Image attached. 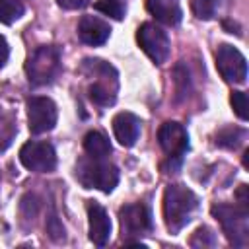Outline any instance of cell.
<instances>
[{
  "label": "cell",
  "mask_w": 249,
  "mask_h": 249,
  "mask_svg": "<svg viewBox=\"0 0 249 249\" xmlns=\"http://www.w3.org/2000/svg\"><path fill=\"white\" fill-rule=\"evenodd\" d=\"M47 231L51 233L53 239H60V237H64V228H62V224L58 222V218H56L54 214H51L49 220H47Z\"/></svg>",
  "instance_id": "obj_24"
},
{
  "label": "cell",
  "mask_w": 249,
  "mask_h": 249,
  "mask_svg": "<svg viewBox=\"0 0 249 249\" xmlns=\"http://www.w3.org/2000/svg\"><path fill=\"white\" fill-rule=\"evenodd\" d=\"M76 179L84 189H99L111 193L119 183V169L97 158H82L76 163Z\"/></svg>",
  "instance_id": "obj_3"
},
{
  "label": "cell",
  "mask_w": 249,
  "mask_h": 249,
  "mask_svg": "<svg viewBox=\"0 0 249 249\" xmlns=\"http://www.w3.org/2000/svg\"><path fill=\"white\" fill-rule=\"evenodd\" d=\"M230 103H231L235 115H237L241 121H247V117H249V101H247V93H245V91H231V95H230Z\"/></svg>",
  "instance_id": "obj_21"
},
{
  "label": "cell",
  "mask_w": 249,
  "mask_h": 249,
  "mask_svg": "<svg viewBox=\"0 0 249 249\" xmlns=\"http://www.w3.org/2000/svg\"><path fill=\"white\" fill-rule=\"evenodd\" d=\"M88 224H89V239L97 247H103L111 235V220L107 210L95 200L88 202Z\"/></svg>",
  "instance_id": "obj_12"
},
{
  "label": "cell",
  "mask_w": 249,
  "mask_h": 249,
  "mask_svg": "<svg viewBox=\"0 0 249 249\" xmlns=\"http://www.w3.org/2000/svg\"><path fill=\"white\" fill-rule=\"evenodd\" d=\"M19 161L29 171L49 173L56 167V152L49 142L29 140L19 150Z\"/></svg>",
  "instance_id": "obj_6"
},
{
  "label": "cell",
  "mask_w": 249,
  "mask_h": 249,
  "mask_svg": "<svg viewBox=\"0 0 249 249\" xmlns=\"http://www.w3.org/2000/svg\"><path fill=\"white\" fill-rule=\"evenodd\" d=\"M216 68L226 82L243 84L247 78V60L245 56L231 45L222 43L216 49Z\"/></svg>",
  "instance_id": "obj_9"
},
{
  "label": "cell",
  "mask_w": 249,
  "mask_h": 249,
  "mask_svg": "<svg viewBox=\"0 0 249 249\" xmlns=\"http://www.w3.org/2000/svg\"><path fill=\"white\" fill-rule=\"evenodd\" d=\"M111 35V27L97 16H84L78 23V37L91 47L103 45Z\"/></svg>",
  "instance_id": "obj_13"
},
{
  "label": "cell",
  "mask_w": 249,
  "mask_h": 249,
  "mask_svg": "<svg viewBox=\"0 0 249 249\" xmlns=\"http://www.w3.org/2000/svg\"><path fill=\"white\" fill-rule=\"evenodd\" d=\"M140 119L134 115V113H128V111H121L113 117V132H115V138L130 148L136 144L138 136H140Z\"/></svg>",
  "instance_id": "obj_14"
},
{
  "label": "cell",
  "mask_w": 249,
  "mask_h": 249,
  "mask_svg": "<svg viewBox=\"0 0 249 249\" xmlns=\"http://www.w3.org/2000/svg\"><path fill=\"white\" fill-rule=\"evenodd\" d=\"M198 206L196 195L185 185H169L163 191V220L171 233L181 231Z\"/></svg>",
  "instance_id": "obj_1"
},
{
  "label": "cell",
  "mask_w": 249,
  "mask_h": 249,
  "mask_svg": "<svg viewBox=\"0 0 249 249\" xmlns=\"http://www.w3.org/2000/svg\"><path fill=\"white\" fill-rule=\"evenodd\" d=\"M136 41L146 53V56L156 64L165 62V58L169 56V37L163 29L154 23H142L136 31Z\"/></svg>",
  "instance_id": "obj_7"
},
{
  "label": "cell",
  "mask_w": 249,
  "mask_h": 249,
  "mask_svg": "<svg viewBox=\"0 0 249 249\" xmlns=\"http://www.w3.org/2000/svg\"><path fill=\"white\" fill-rule=\"evenodd\" d=\"M146 10L165 25H177L183 16L179 0H146Z\"/></svg>",
  "instance_id": "obj_15"
},
{
  "label": "cell",
  "mask_w": 249,
  "mask_h": 249,
  "mask_svg": "<svg viewBox=\"0 0 249 249\" xmlns=\"http://www.w3.org/2000/svg\"><path fill=\"white\" fill-rule=\"evenodd\" d=\"M82 70L91 76L97 78L91 86H89V99L97 105H111L115 103L117 97V72L111 64H107L105 60L99 58H86L82 64Z\"/></svg>",
  "instance_id": "obj_2"
},
{
  "label": "cell",
  "mask_w": 249,
  "mask_h": 249,
  "mask_svg": "<svg viewBox=\"0 0 249 249\" xmlns=\"http://www.w3.org/2000/svg\"><path fill=\"white\" fill-rule=\"evenodd\" d=\"M235 198H237V204L247 208V202H249V198H247V185H239V189L235 193Z\"/></svg>",
  "instance_id": "obj_27"
},
{
  "label": "cell",
  "mask_w": 249,
  "mask_h": 249,
  "mask_svg": "<svg viewBox=\"0 0 249 249\" xmlns=\"http://www.w3.org/2000/svg\"><path fill=\"white\" fill-rule=\"evenodd\" d=\"M95 10H99L101 14L109 16V18L123 19L126 14V0H97Z\"/></svg>",
  "instance_id": "obj_19"
},
{
  "label": "cell",
  "mask_w": 249,
  "mask_h": 249,
  "mask_svg": "<svg viewBox=\"0 0 249 249\" xmlns=\"http://www.w3.org/2000/svg\"><path fill=\"white\" fill-rule=\"evenodd\" d=\"M25 8L19 0H0V23H14L23 16Z\"/></svg>",
  "instance_id": "obj_18"
},
{
  "label": "cell",
  "mask_w": 249,
  "mask_h": 249,
  "mask_svg": "<svg viewBox=\"0 0 249 249\" xmlns=\"http://www.w3.org/2000/svg\"><path fill=\"white\" fill-rule=\"evenodd\" d=\"M158 142L161 146V150L169 156V160L181 161L183 154L189 150V136L183 124L175 123V121H167L160 126L158 130Z\"/></svg>",
  "instance_id": "obj_10"
},
{
  "label": "cell",
  "mask_w": 249,
  "mask_h": 249,
  "mask_svg": "<svg viewBox=\"0 0 249 249\" xmlns=\"http://www.w3.org/2000/svg\"><path fill=\"white\" fill-rule=\"evenodd\" d=\"M84 150L89 158H97V160H105L111 154V142L107 140V136L99 130H89L84 136Z\"/></svg>",
  "instance_id": "obj_16"
},
{
  "label": "cell",
  "mask_w": 249,
  "mask_h": 249,
  "mask_svg": "<svg viewBox=\"0 0 249 249\" xmlns=\"http://www.w3.org/2000/svg\"><path fill=\"white\" fill-rule=\"evenodd\" d=\"M193 247H212L214 243H216V237H214V233L208 230V228H198L195 233H193V237H191V241H189Z\"/></svg>",
  "instance_id": "obj_23"
},
{
  "label": "cell",
  "mask_w": 249,
  "mask_h": 249,
  "mask_svg": "<svg viewBox=\"0 0 249 249\" xmlns=\"http://www.w3.org/2000/svg\"><path fill=\"white\" fill-rule=\"evenodd\" d=\"M243 136H245V130H241V128H237V126H228V128H222V130L216 134V144L222 146V148L233 150V148H237V146L241 144Z\"/></svg>",
  "instance_id": "obj_17"
},
{
  "label": "cell",
  "mask_w": 249,
  "mask_h": 249,
  "mask_svg": "<svg viewBox=\"0 0 249 249\" xmlns=\"http://www.w3.org/2000/svg\"><path fill=\"white\" fill-rule=\"evenodd\" d=\"M212 216L220 222L222 231L235 247H245L249 241V212L241 204H214Z\"/></svg>",
  "instance_id": "obj_4"
},
{
  "label": "cell",
  "mask_w": 249,
  "mask_h": 249,
  "mask_svg": "<svg viewBox=\"0 0 249 249\" xmlns=\"http://www.w3.org/2000/svg\"><path fill=\"white\" fill-rule=\"evenodd\" d=\"M56 105L51 97L35 95L27 99V123L33 134H43L54 128L56 124Z\"/></svg>",
  "instance_id": "obj_8"
},
{
  "label": "cell",
  "mask_w": 249,
  "mask_h": 249,
  "mask_svg": "<svg viewBox=\"0 0 249 249\" xmlns=\"http://www.w3.org/2000/svg\"><path fill=\"white\" fill-rule=\"evenodd\" d=\"M119 218L124 237L142 235L144 231L152 230V214L146 204H126L119 210Z\"/></svg>",
  "instance_id": "obj_11"
},
{
  "label": "cell",
  "mask_w": 249,
  "mask_h": 249,
  "mask_svg": "<svg viewBox=\"0 0 249 249\" xmlns=\"http://www.w3.org/2000/svg\"><path fill=\"white\" fill-rule=\"evenodd\" d=\"M8 56H10V47H8V43H6V39L0 35V68L6 64V60H8Z\"/></svg>",
  "instance_id": "obj_26"
},
{
  "label": "cell",
  "mask_w": 249,
  "mask_h": 249,
  "mask_svg": "<svg viewBox=\"0 0 249 249\" xmlns=\"http://www.w3.org/2000/svg\"><path fill=\"white\" fill-rule=\"evenodd\" d=\"M58 72H60V51L54 45L37 47L25 62V74L33 86L51 84L58 76Z\"/></svg>",
  "instance_id": "obj_5"
},
{
  "label": "cell",
  "mask_w": 249,
  "mask_h": 249,
  "mask_svg": "<svg viewBox=\"0 0 249 249\" xmlns=\"http://www.w3.org/2000/svg\"><path fill=\"white\" fill-rule=\"evenodd\" d=\"M220 8V0H191V10L198 19H212Z\"/></svg>",
  "instance_id": "obj_20"
},
{
  "label": "cell",
  "mask_w": 249,
  "mask_h": 249,
  "mask_svg": "<svg viewBox=\"0 0 249 249\" xmlns=\"http://www.w3.org/2000/svg\"><path fill=\"white\" fill-rule=\"evenodd\" d=\"M89 0H56V4L64 10H80L84 6H88Z\"/></svg>",
  "instance_id": "obj_25"
},
{
  "label": "cell",
  "mask_w": 249,
  "mask_h": 249,
  "mask_svg": "<svg viewBox=\"0 0 249 249\" xmlns=\"http://www.w3.org/2000/svg\"><path fill=\"white\" fill-rule=\"evenodd\" d=\"M14 132H16L14 121H12L8 115H4V113L0 111V150H2V148H6V146L10 144V140H12Z\"/></svg>",
  "instance_id": "obj_22"
}]
</instances>
